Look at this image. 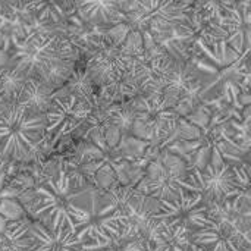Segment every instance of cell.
<instances>
[{
    "mask_svg": "<svg viewBox=\"0 0 251 251\" xmlns=\"http://www.w3.org/2000/svg\"><path fill=\"white\" fill-rule=\"evenodd\" d=\"M12 40L9 65L25 78L40 79L51 90H59L75 71L78 47L63 34L32 31L24 40Z\"/></svg>",
    "mask_w": 251,
    "mask_h": 251,
    "instance_id": "cell-1",
    "label": "cell"
},
{
    "mask_svg": "<svg viewBox=\"0 0 251 251\" xmlns=\"http://www.w3.org/2000/svg\"><path fill=\"white\" fill-rule=\"evenodd\" d=\"M35 203L32 216L49 231L57 232L65 228L74 235L90 219L93 199L97 193L91 184L78 187L69 176V169L63 168L56 178H47L34 187Z\"/></svg>",
    "mask_w": 251,
    "mask_h": 251,
    "instance_id": "cell-2",
    "label": "cell"
},
{
    "mask_svg": "<svg viewBox=\"0 0 251 251\" xmlns=\"http://www.w3.org/2000/svg\"><path fill=\"white\" fill-rule=\"evenodd\" d=\"M46 115H31L19 103L0 110V165L28 162L46 140Z\"/></svg>",
    "mask_w": 251,
    "mask_h": 251,
    "instance_id": "cell-3",
    "label": "cell"
},
{
    "mask_svg": "<svg viewBox=\"0 0 251 251\" xmlns=\"http://www.w3.org/2000/svg\"><path fill=\"white\" fill-rule=\"evenodd\" d=\"M178 187L188 193H197L201 196L207 207L222 204L244 191L238 187L232 166H229L222 157L218 149L212 144L210 160L203 171L187 166V175L182 181H176Z\"/></svg>",
    "mask_w": 251,
    "mask_h": 251,
    "instance_id": "cell-4",
    "label": "cell"
},
{
    "mask_svg": "<svg viewBox=\"0 0 251 251\" xmlns=\"http://www.w3.org/2000/svg\"><path fill=\"white\" fill-rule=\"evenodd\" d=\"M93 109L84 101L66 93L62 87L54 91L53 101L46 113V137L51 135L53 143L79 128L91 116Z\"/></svg>",
    "mask_w": 251,
    "mask_h": 251,
    "instance_id": "cell-5",
    "label": "cell"
},
{
    "mask_svg": "<svg viewBox=\"0 0 251 251\" xmlns=\"http://www.w3.org/2000/svg\"><path fill=\"white\" fill-rule=\"evenodd\" d=\"M138 59L126 54L121 44H106L94 51L87 63V74L94 85L107 87L119 81Z\"/></svg>",
    "mask_w": 251,
    "mask_h": 251,
    "instance_id": "cell-6",
    "label": "cell"
},
{
    "mask_svg": "<svg viewBox=\"0 0 251 251\" xmlns=\"http://www.w3.org/2000/svg\"><path fill=\"white\" fill-rule=\"evenodd\" d=\"M134 188L138 193L159 201H171L185 193L178 187L176 179L160 162L159 154L147 163L143 178L134 185Z\"/></svg>",
    "mask_w": 251,
    "mask_h": 251,
    "instance_id": "cell-7",
    "label": "cell"
},
{
    "mask_svg": "<svg viewBox=\"0 0 251 251\" xmlns=\"http://www.w3.org/2000/svg\"><path fill=\"white\" fill-rule=\"evenodd\" d=\"M32 247L29 251H81L82 243L69 231L51 232L38 221H31Z\"/></svg>",
    "mask_w": 251,
    "mask_h": 251,
    "instance_id": "cell-8",
    "label": "cell"
},
{
    "mask_svg": "<svg viewBox=\"0 0 251 251\" xmlns=\"http://www.w3.org/2000/svg\"><path fill=\"white\" fill-rule=\"evenodd\" d=\"M76 15L82 24L91 26L126 24V16L119 1H76Z\"/></svg>",
    "mask_w": 251,
    "mask_h": 251,
    "instance_id": "cell-9",
    "label": "cell"
},
{
    "mask_svg": "<svg viewBox=\"0 0 251 251\" xmlns=\"http://www.w3.org/2000/svg\"><path fill=\"white\" fill-rule=\"evenodd\" d=\"M81 251H154L153 244L146 240L138 228L128 222L124 225L122 232L103 243H84L81 246Z\"/></svg>",
    "mask_w": 251,
    "mask_h": 251,
    "instance_id": "cell-10",
    "label": "cell"
},
{
    "mask_svg": "<svg viewBox=\"0 0 251 251\" xmlns=\"http://www.w3.org/2000/svg\"><path fill=\"white\" fill-rule=\"evenodd\" d=\"M53 94L54 90L43 81L28 78L18 103L31 115H46L51 106Z\"/></svg>",
    "mask_w": 251,
    "mask_h": 251,
    "instance_id": "cell-11",
    "label": "cell"
},
{
    "mask_svg": "<svg viewBox=\"0 0 251 251\" xmlns=\"http://www.w3.org/2000/svg\"><path fill=\"white\" fill-rule=\"evenodd\" d=\"M31 219L26 216L21 221L7 222L6 229L0 234V251H29L32 237L29 232Z\"/></svg>",
    "mask_w": 251,
    "mask_h": 251,
    "instance_id": "cell-12",
    "label": "cell"
},
{
    "mask_svg": "<svg viewBox=\"0 0 251 251\" xmlns=\"http://www.w3.org/2000/svg\"><path fill=\"white\" fill-rule=\"evenodd\" d=\"M63 88L68 94L88 104L93 110L97 107V94H94V84L85 69H75Z\"/></svg>",
    "mask_w": 251,
    "mask_h": 251,
    "instance_id": "cell-13",
    "label": "cell"
},
{
    "mask_svg": "<svg viewBox=\"0 0 251 251\" xmlns=\"http://www.w3.org/2000/svg\"><path fill=\"white\" fill-rule=\"evenodd\" d=\"M28 78L9 63L0 69V99L4 103H18Z\"/></svg>",
    "mask_w": 251,
    "mask_h": 251,
    "instance_id": "cell-14",
    "label": "cell"
},
{
    "mask_svg": "<svg viewBox=\"0 0 251 251\" xmlns=\"http://www.w3.org/2000/svg\"><path fill=\"white\" fill-rule=\"evenodd\" d=\"M91 182L94 184V188H97L101 193L109 191L118 181H116V174L113 171V168L109 165V160L106 159V162L97 169V172L93 175Z\"/></svg>",
    "mask_w": 251,
    "mask_h": 251,
    "instance_id": "cell-15",
    "label": "cell"
},
{
    "mask_svg": "<svg viewBox=\"0 0 251 251\" xmlns=\"http://www.w3.org/2000/svg\"><path fill=\"white\" fill-rule=\"evenodd\" d=\"M212 115H213V113H212L210 107L206 106V104H203V103H200L188 116H185V119H187L191 125H194L196 128H199L201 132L204 131L203 135H206V134H207L209 124H210V119H212Z\"/></svg>",
    "mask_w": 251,
    "mask_h": 251,
    "instance_id": "cell-16",
    "label": "cell"
},
{
    "mask_svg": "<svg viewBox=\"0 0 251 251\" xmlns=\"http://www.w3.org/2000/svg\"><path fill=\"white\" fill-rule=\"evenodd\" d=\"M0 216L6 222H15L26 218V212L24 207L12 199H0Z\"/></svg>",
    "mask_w": 251,
    "mask_h": 251,
    "instance_id": "cell-17",
    "label": "cell"
},
{
    "mask_svg": "<svg viewBox=\"0 0 251 251\" xmlns=\"http://www.w3.org/2000/svg\"><path fill=\"white\" fill-rule=\"evenodd\" d=\"M178 251H204L203 249H200V247H196L194 244H188L187 247H182V249H178Z\"/></svg>",
    "mask_w": 251,
    "mask_h": 251,
    "instance_id": "cell-18",
    "label": "cell"
},
{
    "mask_svg": "<svg viewBox=\"0 0 251 251\" xmlns=\"http://www.w3.org/2000/svg\"><path fill=\"white\" fill-rule=\"evenodd\" d=\"M6 179H7L6 171H0V191L3 190V187H4V184H6Z\"/></svg>",
    "mask_w": 251,
    "mask_h": 251,
    "instance_id": "cell-19",
    "label": "cell"
},
{
    "mask_svg": "<svg viewBox=\"0 0 251 251\" xmlns=\"http://www.w3.org/2000/svg\"><path fill=\"white\" fill-rule=\"evenodd\" d=\"M6 225H7V222H6V221H4V219L0 216V234H1V232L6 229Z\"/></svg>",
    "mask_w": 251,
    "mask_h": 251,
    "instance_id": "cell-20",
    "label": "cell"
},
{
    "mask_svg": "<svg viewBox=\"0 0 251 251\" xmlns=\"http://www.w3.org/2000/svg\"><path fill=\"white\" fill-rule=\"evenodd\" d=\"M3 104H4V101H3V100L0 99V110H1V107H3Z\"/></svg>",
    "mask_w": 251,
    "mask_h": 251,
    "instance_id": "cell-21",
    "label": "cell"
}]
</instances>
